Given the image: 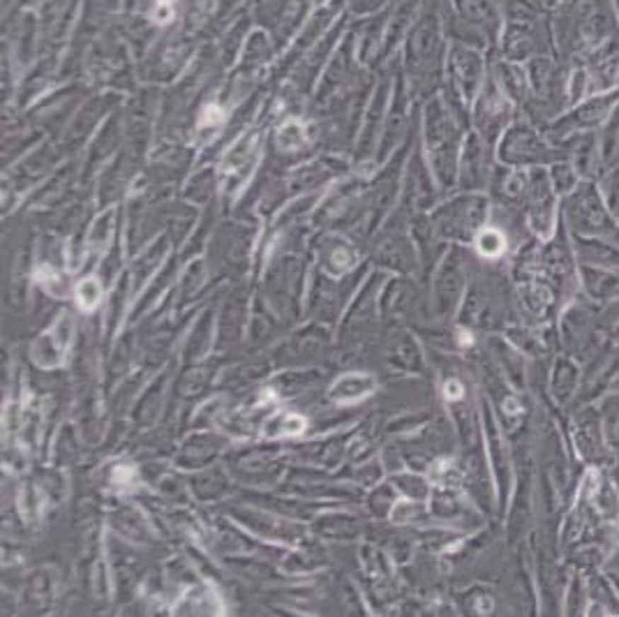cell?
<instances>
[{
    "label": "cell",
    "instance_id": "52a82bcc",
    "mask_svg": "<svg viewBox=\"0 0 619 617\" xmlns=\"http://www.w3.org/2000/svg\"><path fill=\"white\" fill-rule=\"evenodd\" d=\"M444 395H446L449 400H458L462 398V386L458 382H446L444 384Z\"/></svg>",
    "mask_w": 619,
    "mask_h": 617
},
{
    "label": "cell",
    "instance_id": "7a4b0ae2",
    "mask_svg": "<svg viewBox=\"0 0 619 617\" xmlns=\"http://www.w3.org/2000/svg\"><path fill=\"white\" fill-rule=\"evenodd\" d=\"M372 391H374V379L370 375L352 373V375H342L333 386H330V398L340 404H345V402L361 400Z\"/></svg>",
    "mask_w": 619,
    "mask_h": 617
},
{
    "label": "cell",
    "instance_id": "277c9868",
    "mask_svg": "<svg viewBox=\"0 0 619 617\" xmlns=\"http://www.w3.org/2000/svg\"><path fill=\"white\" fill-rule=\"evenodd\" d=\"M100 296H102V289L98 285V280H83L79 287H76V303H79V307H83V310H93V307H98L100 303Z\"/></svg>",
    "mask_w": 619,
    "mask_h": 617
},
{
    "label": "cell",
    "instance_id": "8992f818",
    "mask_svg": "<svg viewBox=\"0 0 619 617\" xmlns=\"http://www.w3.org/2000/svg\"><path fill=\"white\" fill-rule=\"evenodd\" d=\"M305 428V419L303 417H296V414H287L282 419V435H301Z\"/></svg>",
    "mask_w": 619,
    "mask_h": 617
},
{
    "label": "cell",
    "instance_id": "6da1fadb",
    "mask_svg": "<svg viewBox=\"0 0 619 617\" xmlns=\"http://www.w3.org/2000/svg\"><path fill=\"white\" fill-rule=\"evenodd\" d=\"M69 340H72V319H69V315H63V319H60L47 336H42L35 342V349H33L35 361L45 368L60 366L69 347Z\"/></svg>",
    "mask_w": 619,
    "mask_h": 617
},
{
    "label": "cell",
    "instance_id": "5b68a950",
    "mask_svg": "<svg viewBox=\"0 0 619 617\" xmlns=\"http://www.w3.org/2000/svg\"><path fill=\"white\" fill-rule=\"evenodd\" d=\"M504 239L502 234L492 232V229H487V232H483L481 236H478V250H481V254H485V257H497V254L504 252Z\"/></svg>",
    "mask_w": 619,
    "mask_h": 617
},
{
    "label": "cell",
    "instance_id": "3957f363",
    "mask_svg": "<svg viewBox=\"0 0 619 617\" xmlns=\"http://www.w3.org/2000/svg\"><path fill=\"white\" fill-rule=\"evenodd\" d=\"M183 611H190L192 615H208V613L220 615L222 604H220V599H217V594H213L208 587H202V589H192V592H187V596L176 606L178 615Z\"/></svg>",
    "mask_w": 619,
    "mask_h": 617
}]
</instances>
